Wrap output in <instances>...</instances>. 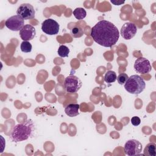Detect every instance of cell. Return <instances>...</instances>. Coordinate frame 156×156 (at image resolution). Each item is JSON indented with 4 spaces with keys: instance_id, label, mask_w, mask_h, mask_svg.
Masks as SVG:
<instances>
[{
    "instance_id": "277c9868",
    "label": "cell",
    "mask_w": 156,
    "mask_h": 156,
    "mask_svg": "<svg viewBox=\"0 0 156 156\" xmlns=\"http://www.w3.org/2000/svg\"><path fill=\"white\" fill-rule=\"evenodd\" d=\"M141 143L135 139H131L127 141L124 146V153L129 156H133L140 154L142 151Z\"/></svg>"
},
{
    "instance_id": "9a60e30c",
    "label": "cell",
    "mask_w": 156,
    "mask_h": 156,
    "mask_svg": "<svg viewBox=\"0 0 156 156\" xmlns=\"http://www.w3.org/2000/svg\"><path fill=\"white\" fill-rule=\"evenodd\" d=\"M116 78H117V76H116V73L112 70L108 71L105 74V76H104L105 82L107 83H108L115 82V80H116Z\"/></svg>"
},
{
    "instance_id": "9c48e42d",
    "label": "cell",
    "mask_w": 156,
    "mask_h": 156,
    "mask_svg": "<svg viewBox=\"0 0 156 156\" xmlns=\"http://www.w3.org/2000/svg\"><path fill=\"white\" fill-rule=\"evenodd\" d=\"M24 20L18 15L10 16L5 22V26L12 31L20 30L24 25Z\"/></svg>"
},
{
    "instance_id": "6da1fadb",
    "label": "cell",
    "mask_w": 156,
    "mask_h": 156,
    "mask_svg": "<svg viewBox=\"0 0 156 156\" xmlns=\"http://www.w3.org/2000/svg\"><path fill=\"white\" fill-rule=\"evenodd\" d=\"M90 35L98 44L110 48L118 41L119 32L117 27L110 21L101 20L91 28Z\"/></svg>"
},
{
    "instance_id": "ba28073f",
    "label": "cell",
    "mask_w": 156,
    "mask_h": 156,
    "mask_svg": "<svg viewBox=\"0 0 156 156\" xmlns=\"http://www.w3.org/2000/svg\"><path fill=\"white\" fill-rule=\"evenodd\" d=\"M134 69L137 73L146 74L149 73L152 69L150 62L144 57H140L138 58L134 63Z\"/></svg>"
},
{
    "instance_id": "4fadbf2b",
    "label": "cell",
    "mask_w": 156,
    "mask_h": 156,
    "mask_svg": "<svg viewBox=\"0 0 156 156\" xmlns=\"http://www.w3.org/2000/svg\"><path fill=\"white\" fill-rule=\"evenodd\" d=\"M144 155L146 156H155L156 155V145L154 143H148L144 149Z\"/></svg>"
},
{
    "instance_id": "8fae6325",
    "label": "cell",
    "mask_w": 156,
    "mask_h": 156,
    "mask_svg": "<svg viewBox=\"0 0 156 156\" xmlns=\"http://www.w3.org/2000/svg\"><path fill=\"white\" fill-rule=\"evenodd\" d=\"M36 34V30L30 24H26L20 30V36L23 41H29L32 40Z\"/></svg>"
},
{
    "instance_id": "d6986e66",
    "label": "cell",
    "mask_w": 156,
    "mask_h": 156,
    "mask_svg": "<svg viewBox=\"0 0 156 156\" xmlns=\"http://www.w3.org/2000/svg\"><path fill=\"white\" fill-rule=\"evenodd\" d=\"M129 77L127 76V74L126 73H121L118 75V76L117 77L116 79L118 80V82L120 84V85H124L127 80L128 79Z\"/></svg>"
},
{
    "instance_id": "3957f363",
    "label": "cell",
    "mask_w": 156,
    "mask_h": 156,
    "mask_svg": "<svg viewBox=\"0 0 156 156\" xmlns=\"http://www.w3.org/2000/svg\"><path fill=\"white\" fill-rule=\"evenodd\" d=\"M146 83L143 79L139 75L130 76L124 83L125 90L133 94H140L145 88Z\"/></svg>"
},
{
    "instance_id": "8992f818",
    "label": "cell",
    "mask_w": 156,
    "mask_h": 156,
    "mask_svg": "<svg viewBox=\"0 0 156 156\" xmlns=\"http://www.w3.org/2000/svg\"><path fill=\"white\" fill-rule=\"evenodd\" d=\"M60 26L58 23L53 19L45 20L41 24L42 31L47 35H54L58 33Z\"/></svg>"
},
{
    "instance_id": "7a4b0ae2",
    "label": "cell",
    "mask_w": 156,
    "mask_h": 156,
    "mask_svg": "<svg viewBox=\"0 0 156 156\" xmlns=\"http://www.w3.org/2000/svg\"><path fill=\"white\" fill-rule=\"evenodd\" d=\"M34 129V122L31 119L18 124L15 126L11 132L10 139L15 143L26 140L32 135Z\"/></svg>"
},
{
    "instance_id": "e0dca14e",
    "label": "cell",
    "mask_w": 156,
    "mask_h": 156,
    "mask_svg": "<svg viewBox=\"0 0 156 156\" xmlns=\"http://www.w3.org/2000/svg\"><path fill=\"white\" fill-rule=\"evenodd\" d=\"M57 52L60 57H68L69 54V49L67 46L65 45H61L58 48Z\"/></svg>"
},
{
    "instance_id": "ffe728a7",
    "label": "cell",
    "mask_w": 156,
    "mask_h": 156,
    "mask_svg": "<svg viewBox=\"0 0 156 156\" xmlns=\"http://www.w3.org/2000/svg\"><path fill=\"white\" fill-rule=\"evenodd\" d=\"M130 121H131L132 124L134 126H138V125H140V124L141 122V120H140V118L138 116H136L132 117L130 119Z\"/></svg>"
},
{
    "instance_id": "ac0fdd59",
    "label": "cell",
    "mask_w": 156,
    "mask_h": 156,
    "mask_svg": "<svg viewBox=\"0 0 156 156\" xmlns=\"http://www.w3.org/2000/svg\"><path fill=\"white\" fill-rule=\"evenodd\" d=\"M20 48H21V50L22 52L28 53V52H31L32 47V44L30 42L27 41H23L21 43Z\"/></svg>"
},
{
    "instance_id": "5b68a950",
    "label": "cell",
    "mask_w": 156,
    "mask_h": 156,
    "mask_svg": "<svg viewBox=\"0 0 156 156\" xmlns=\"http://www.w3.org/2000/svg\"><path fill=\"white\" fill-rule=\"evenodd\" d=\"M64 87L68 93H76L82 87V82L80 79L74 75H71L66 77L64 82Z\"/></svg>"
},
{
    "instance_id": "2e32d148",
    "label": "cell",
    "mask_w": 156,
    "mask_h": 156,
    "mask_svg": "<svg viewBox=\"0 0 156 156\" xmlns=\"http://www.w3.org/2000/svg\"><path fill=\"white\" fill-rule=\"evenodd\" d=\"M70 34L73 38H80L83 36V31L80 26H76L71 29Z\"/></svg>"
},
{
    "instance_id": "44dd1931",
    "label": "cell",
    "mask_w": 156,
    "mask_h": 156,
    "mask_svg": "<svg viewBox=\"0 0 156 156\" xmlns=\"http://www.w3.org/2000/svg\"><path fill=\"white\" fill-rule=\"evenodd\" d=\"M110 2L113 4L114 5H121L122 4H124L125 2L124 1H113V0H111Z\"/></svg>"
},
{
    "instance_id": "5bb4252c",
    "label": "cell",
    "mask_w": 156,
    "mask_h": 156,
    "mask_svg": "<svg viewBox=\"0 0 156 156\" xmlns=\"http://www.w3.org/2000/svg\"><path fill=\"white\" fill-rule=\"evenodd\" d=\"M74 17L79 20H83L86 17L87 15V12L86 10L82 7H78L74 10L73 12Z\"/></svg>"
},
{
    "instance_id": "7c38bea8",
    "label": "cell",
    "mask_w": 156,
    "mask_h": 156,
    "mask_svg": "<svg viewBox=\"0 0 156 156\" xmlns=\"http://www.w3.org/2000/svg\"><path fill=\"white\" fill-rule=\"evenodd\" d=\"M79 105L78 104H69L65 108V113L70 117H74L79 115Z\"/></svg>"
},
{
    "instance_id": "30bf717a",
    "label": "cell",
    "mask_w": 156,
    "mask_h": 156,
    "mask_svg": "<svg viewBox=\"0 0 156 156\" xmlns=\"http://www.w3.org/2000/svg\"><path fill=\"white\" fill-rule=\"evenodd\" d=\"M137 28L136 25L132 23H124L121 29V35L125 40L132 39L136 34Z\"/></svg>"
},
{
    "instance_id": "52a82bcc",
    "label": "cell",
    "mask_w": 156,
    "mask_h": 156,
    "mask_svg": "<svg viewBox=\"0 0 156 156\" xmlns=\"http://www.w3.org/2000/svg\"><path fill=\"white\" fill-rule=\"evenodd\" d=\"M16 14L23 20H30L35 17V11L31 4L24 3L18 7L16 10Z\"/></svg>"
}]
</instances>
